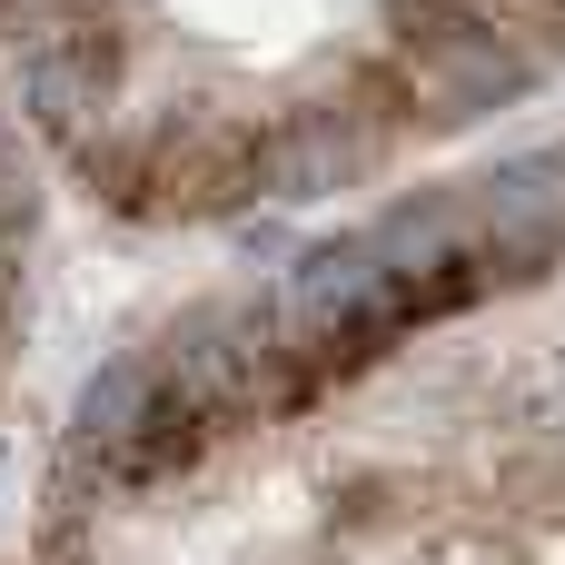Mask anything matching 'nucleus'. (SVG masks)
<instances>
[{
    "instance_id": "1",
    "label": "nucleus",
    "mask_w": 565,
    "mask_h": 565,
    "mask_svg": "<svg viewBox=\"0 0 565 565\" xmlns=\"http://www.w3.org/2000/svg\"><path fill=\"white\" fill-rule=\"evenodd\" d=\"M159 367H169L179 397L209 417V437L268 427V417H308V407H318V377H308L298 348L278 338V308H268V298H199V308L159 338Z\"/></svg>"
},
{
    "instance_id": "2",
    "label": "nucleus",
    "mask_w": 565,
    "mask_h": 565,
    "mask_svg": "<svg viewBox=\"0 0 565 565\" xmlns=\"http://www.w3.org/2000/svg\"><path fill=\"white\" fill-rule=\"evenodd\" d=\"M397 139L328 79L308 99H288L278 119H258V189L268 199H328V189H358Z\"/></svg>"
},
{
    "instance_id": "3",
    "label": "nucleus",
    "mask_w": 565,
    "mask_h": 565,
    "mask_svg": "<svg viewBox=\"0 0 565 565\" xmlns=\"http://www.w3.org/2000/svg\"><path fill=\"white\" fill-rule=\"evenodd\" d=\"M30 209H40V189H30V159H20V139L0 119V238H30Z\"/></svg>"
},
{
    "instance_id": "4",
    "label": "nucleus",
    "mask_w": 565,
    "mask_h": 565,
    "mask_svg": "<svg viewBox=\"0 0 565 565\" xmlns=\"http://www.w3.org/2000/svg\"><path fill=\"white\" fill-rule=\"evenodd\" d=\"M40 565H89V556H70V546H50V556H40Z\"/></svg>"
}]
</instances>
